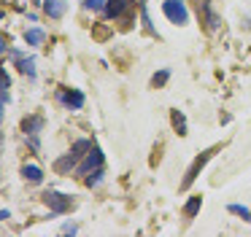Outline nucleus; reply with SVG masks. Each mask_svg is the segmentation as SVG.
<instances>
[{
    "label": "nucleus",
    "mask_w": 251,
    "mask_h": 237,
    "mask_svg": "<svg viewBox=\"0 0 251 237\" xmlns=\"http://www.w3.org/2000/svg\"><path fill=\"white\" fill-rule=\"evenodd\" d=\"M197 11H200L202 19H205L208 32H216L219 27H222V19H219V14L211 8V0H200V3H197Z\"/></svg>",
    "instance_id": "7"
},
{
    "label": "nucleus",
    "mask_w": 251,
    "mask_h": 237,
    "mask_svg": "<svg viewBox=\"0 0 251 237\" xmlns=\"http://www.w3.org/2000/svg\"><path fill=\"white\" fill-rule=\"evenodd\" d=\"M100 181H103V167H100V170H95L92 178H87V186H98Z\"/></svg>",
    "instance_id": "19"
},
{
    "label": "nucleus",
    "mask_w": 251,
    "mask_h": 237,
    "mask_svg": "<svg viewBox=\"0 0 251 237\" xmlns=\"http://www.w3.org/2000/svg\"><path fill=\"white\" fill-rule=\"evenodd\" d=\"M25 41H27V46H41V43L46 41V32L41 30V27H33V30L25 32Z\"/></svg>",
    "instance_id": "14"
},
{
    "label": "nucleus",
    "mask_w": 251,
    "mask_h": 237,
    "mask_svg": "<svg viewBox=\"0 0 251 237\" xmlns=\"http://www.w3.org/2000/svg\"><path fill=\"white\" fill-rule=\"evenodd\" d=\"M103 167V151L100 148H92L87 156H84V162L76 167V175H92L95 170H100Z\"/></svg>",
    "instance_id": "4"
},
{
    "label": "nucleus",
    "mask_w": 251,
    "mask_h": 237,
    "mask_svg": "<svg viewBox=\"0 0 251 237\" xmlns=\"http://www.w3.org/2000/svg\"><path fill=\"white\" fill-rule=\"evenodd\" d=\"M44 202L49 205V210H51V215H60V213H68V210L73 208V199L68 197V194H60V191H46L44 194Z\"/></svg>",
    "instance_id": "2"
},
{
    "label": "nucleus",
    "mask_w": 251,
    "mask_h": 237,
    "mask_svg": "<svg viewBox=\"0 0 251 237\" xmlns=\"http://www.w3.org/2000/svg\"><path fill=\"white\" fill-rule=\"evenodd\" d=\"M62 232H65V235H73V232H76V224H65V226H62Z\"/></svg>",
    "instance_id": "22"
},
{
    "label": "nucleus",
    "mask_w": 251,
    "mask_h": 237,
    "mask_svg": "<svg viewBox=\"0 0 251 237\" xmlns=\"http://www.w3.org/2000/svg\"><path fill=\"white\" fill-rule=\"evenodd\" d=\"M57 100H60L65 108H71V111H78V108H84V92H78V89H60V92H57Z\"/></svg>",
    "instance_id": "6"
},
{
    "label": "nucleus",
    "mask_w": 251,
    "mask_h": 237,
    "mask_svg": "<svg viewBox=\"0 0 251 237\" xmlns=\"http://www.w3.org/2000/svg\"><path fill=\"white\" fill-rule=\"evenodd\" d=\"M170 121H173L176 129H178V135H186V118H184V113H181V111L170 113Z\"/></svg>",
    "instance_id": "16"
},
{
    "label": "nucleus",
    "mask_w": 251,
    "mask_h": 237,
    "mask_svg": "<svg viewBox=\"0 0 251 237\" xmlns=\"http://www.w3.org/2000/svg\"><path fill=\"white\" fill-rule=\"evenodd\" d=\"M17 68H19V73L35 78V57H19L17 59Z\"/></svg>",
    "instance_id": "13"
},
{
    "label": "nucleus",
    "mask_w": 251,
    "mask_h": 237,
    "mask_svg": "<svg viewBox=\"0 0 251 237\" xmlns=\"http://www.w3.org/2000/svg\"><path fill=\"white\" fill-rule=\"evenodd\" d=\"M22 175H25V181H27V183H41V181H44V170L35 167V165H25L22 167Z\"/></svg>",
    "instance_id": "10"
},
{
    "label": "nucleus",
    "mask_w": 251,
    "mask_h": 237,
    "mask_svg": "<svg viewBox=\"0 0 251 237\" xmlns=\"http://www.w3.org/2000/svg\"><path fill=\"white\" fill-rule=\"evenodd\" d=\"M162 14L168 16L173 24H186V22H189V11H186V5L181 3V0H165Z\"/></svg>",
    "instance_id": "3"
},
{
    "label": "nucleus",
    "mask_w": 251,
    "mask_h": 237,
    "mask_svg": "<svg viewBox=\"0 0 251 237\" xmlns=\"http://www.w3.org/2000/svg\"><path fill=\"white\" fill-rule=\"evenodd\" d=\"M135 0H108L105 3V14L111 16V19H125L130 22V8Z\"/></svg>",
    "instance_id": "5"
},
{
    "label": "nucleus",
    "mask_w": 251,
    "mask_h": 237,
    "mask_svg": "<svg viewBox=\"0 0 251 237\" xmlns=\"http://www.w3.org/2000/svg\"><path fill=\"white\" fill-rule=\"evenodd\" d=\"M200 208H202V197H200V194H195V197L186 199V205H184V215H186V218H195Z\"/></svg>",
    "instance_id": "12"
},
{
    "label": "nucleus",
    "mask_w": 251,
    "mask_h": 237,
    "mask_svg": "<svg viewBox=\"0 0 251 237\" xmlns=\"http://www.w3.org/2000/svg\"><path fill=\"white\" fill-rule=\"evenodd\" d=\"M8 86H11V78H8V73L3 70V73H0V89H8Z\"/></svg>",
    "instance_id": "21"
},
{
    "label": "nucleus",
    "mask_w": 251,
    "mask_h": 237,
    "mask_svg": "<svg viewBox=\"0 0 251 237\" xmlns=\"http://www.w3.org/2000/svg\"><path fill=\"white\" fill-rule=\"evenodd\" d=\"M168 78H170V70H159V73L151 75V84L154 86H165V84H168Z\"/></svg>",
    "instance_id": "18"
},
{
    "label": "nucleus",
    "mask_w": 251,
    "mask_h": 237,
    "mask_svg": "<svg viewBox=\"0 0 251 237\" xmlns=\"http://www.w3.org/2000/svg\"><path fill=\"white\" fill-rule=\"evenodd\" d=\"M65 8H68L65 0H44V11H46L49 19H62V16H65Z\"/></svg>",
    "instance_id": "8"
},
{
    "label": "nucleus",
    "mask_w": 251,
    "mask_h": 237,
    "mask_svg": "<svg viewBox=\"0 0 251 237\" xmlns=\"http://www.w3.org/2000/svg\"><path fill=\"white\" fill-rule=\"evenodd\" d=\"M105 3H108V0H84V5H87V8H92V11L105 8Z\"/></svg>",
    "instance_id": "20"
},
{
    "label": "nucleus",
    "mask_w": 251,
    "mask_h": 237,
    "mask_svg": "<svg viewBox=\"0 0 251 237\" xmlns=\"http://www.w3.org/2000/svg\"><path fill=\"white\" fill-rule=\"evenodd\" d=\"M229 213H235V215H240V218H246V221H251V210L249 208H243V205H229Z\"/></svg>",
    "instance_id": "17"
},
{
    "label": "nucleus",
    "mask_w": 251,
    "mask_h": 237,
    "mask_svg": "<svg viewBox=\"0 0 251 237\" xmlns=\"http://www.w3.org/2000/svg\"><path fill=\"white\" fill-rule=\"evenodd\" d=\"M76 159H78L76 154H65V156H62V159H57V162H54V170H57V172H68V170H76Z\"/></svg>",
    "instance_id": "11"
},
{
    "label": "nucleus",
    "mask_w": 251,
    "mask_h": 237,
    "mask_svg": "<svg viewBox=\"0 0 251 237\" xmlns=\"http://www.w3.org/2000/svg\"><path fill=\"white\" fill-rule=\"evenodd\" d=\"M216 151H219L216 145H213V148H205V151H202V154L197 156L195 162H192V165H189V170H186V175H184V181H181V189H189L192 183L197 181V175L202 172V167H205L208 162H211V156L216 154Z\"/></svg>",
    "instance_id": "1"
},
{
    "label": "nucleus",
    "mask_w": 251,
    "mask_h": 237,
    "mask_svg": "<svg viewBox=\"0 0 251 237\" xmlns=\"http://www.w3.org/2000/svg\"><path fill=\"white\" fill-rule=\"evenodd\" d=\"M44 124H46L44 116H30V118H25V121H22V132L27 135V138H35V135L44 129Z\"/></svg>",
    "instance_id": "9"
},
{
    "label": "nucleus",
    "mask_w": 251,
    "mask_h": 237,
    "mask_svg": "<svg viewBox=\"0 0 251 237\" xmlns=\"http://www.w3.org/2000/svg\"><path fill=\"white\" fill-rule=\"evenodd\" d=\"M92 148H95V145H92V140L81 138V140H76V143L71 145V154H76V156H87Z\"/></svg>",
    "instance_id": "15"
}]
</instances>
